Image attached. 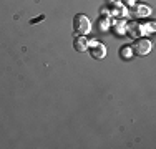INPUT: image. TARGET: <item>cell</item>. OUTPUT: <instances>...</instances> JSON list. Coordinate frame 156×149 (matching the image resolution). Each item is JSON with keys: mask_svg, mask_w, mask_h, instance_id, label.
Instances as JSON below:
<instances>
[{"mask_svg": "<svg viewBox=\"0 0 156 149\" xmlns=\"http://www.w3.org/2000/svg\"><path fill=\"white\" fill-rule=\"evenodd\" d=\"M90 45V50H91V57L96 58V60H101L106 57V47L105 45H101L100 42H91L88 43Z\"/></svg>", "mask_w": 156, "mask_h": 149, "instance_id": "obj_3", "label": "cell"}, {"mask_svg": "<svg viewBox=\"0 0 156 149\" xmlns=\"http://www.w3.org/2000/svg\"><path fill=\"white\" fill-rule=\"evenodd\" d=\"M73 48H75L76 51H87L88 50V40L85 38L83 35L76 36V38L73 40Z\"/></svg>", "mask_w": 156, "mask_h": 149, "instance_id": "obj_4", "label": "cell"}, {"mask_svg": "<svg viewBox=\"0 0 156 149\" xmlns=\"http://www.w3.org/2000/svg\"><path fill=\"white\" fill-rule=\"evenodd\" d=\"M73 28H75V32L78 35H87L91 30V23L83 13H76L75 18H73Z\"/></svg>", "mask_w": 156, "mask_h": 149, "instance_id": "obj_1", "label": "cell"}, {"mask_svg": "<svg viewBox=\"0 0 156 149\" xmlns=\"http://www.w3.org/2000/svg\"><path fill=\"white\" fill-rule=\"evenodd\" d=\"M43 18H45V15H40V17H37V18H32V20H30V23L33 25V23H37V22L43 20Z\"/></svg>", "mask_w": 156, "mask_h": 149, "instance_id": "obj_5", "label": "cell"}, {"mask_svg": "<svg viewBox=\"0 0 156 149\" xmlns=\"http://www.w3.org/2000/svg\"><path fill=\"white\" fill-rule=\"evenodd\" d=\"M133 50H135V53L138 57H144V55H148L151 51V42L146 38H140L133 45Z\"/></svg>", "mask_w": 156, "mask_h": 149, "instance_id": "obj_2", "label": "cell"}]
</instances>
